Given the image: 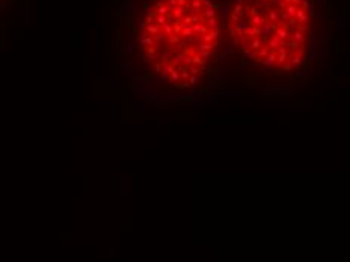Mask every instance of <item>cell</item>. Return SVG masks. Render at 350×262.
Returning a JSON list of instances; mask_svg holds the SVG:
<instances>
[{"mask_svg":"<svg viewBox=\"0 0 350 262\" xmlns=\"http://www.w3.org/2000/svg\"><path fill=\"white\" fill-rule=\"evenodd\" d=\"M222 18L214 0H149L136 30L144 71L166 90L199 86L220 47Z\"/></svg>","mask_w":350,"mask_h":262,"instance_id":"6da1fadb","label":"cell"},{"mask_svg":"<svg viewBox=\"0 0 350 262\" xmlns=\"http://www.w3.org/2000/svg\"><path fill=\"white\" fill-rule=\"evenodd\" d=\"M226 32L240 54L260 71L291 76L308 59L314 11L310 0H234Z\"/></svg>","mask_w":350,"mask_h":262,"instance_id":"7a4b0ae2","label":"cell"}]
</instances>
